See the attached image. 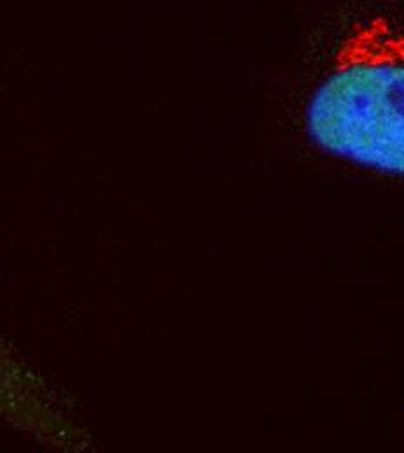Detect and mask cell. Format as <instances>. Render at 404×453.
<instances>
[{
  "instance_id": "7a4b0ae2",
  "label": "cell",
  "mask_w": 404,
  "mask_h": 453,
  "mask_svg": "<svg viewBox=\"0 0 404 453\" xmlns=\"http://www.w3.org/2000/svg\"><path fill=\"white\" fill-rule=\"evenodd\" d=\"M0 426L51 452L95 449L77 399L0 334Z\"/></svg>"
},
{
  "instance_id": "6da1fadb",
  "label": "cell",
  "mask_w": 404,
  "mask_h": 453,
  "mask_svg": "<svg viewBox=\"0 0 404 453\" xmlns=\"http://www.w3.org/2000/svg\"><path fill=\"white\" fill-rule=\"evenodd\" d=\"M303 129L323 154L404 178V21L355 18L328 50L303 105Z\"/></svg>"
}]
</instances>
